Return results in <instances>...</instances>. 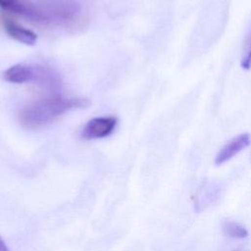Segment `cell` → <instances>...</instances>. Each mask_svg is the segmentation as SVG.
I'll list each match as a JSON object with an SVG mask.
<instances>
[{
    "label": "cell",
    "mask_w": 251,
    "mask_h": 251,
    "mask_svg": "<svg viewBox=\"0 0 251 251\" xmlns=\"http://www.w3.org/2000/svg\"><path fill=\"white\" fill-rule=\"evenodd\" d=\"M0 251H9V249L7 248V246L1 236H0Z\"/></svg>",
    "instance_id": "cell-9"
},
{
    "label": "cell",
    "mask_w": 251,
    "mask_h": 251,
    "mask_svg": "<svg viewBox=\"0 0 251 251\" xmlns=\"http://www.w3.org/2000/svg\"><path fill=\"white\" fill-rule=\"evenodd\" d=\"M89 104L84 98H69L61 95L41 98L24 107L19 114L20 124L28 129H37L53 122L64 113L83 108Z\"/></svg>",
    "instance_id": "cell-1"
},
{
    "label": "cell",
    "mask_w": 251,
    "mask_h": 251,
    "mask_svg": "<svg viewBox=\"0 0 251 251\" xmlns=\"http://www.w3.org/2000/svg\"><path fill=\"white\" fill-rule=\"evenodd\" d=\"M2 77L5 81L12 83L37 82L49 86H55L59 83L57 74L41 65H14L4 71Z\"/></svg>",
    "instance_id": "cell-2"
},
{
    "label": "cell",
    "mask_w": 251,
    "mask_h": 251,
    "mask_svg": "<svg viewBox=\"0 0 251 251\" xmlns=\"http://www.w3.org/2000/svg\"><path fill=\"white\" fill-rule=\"evenodd\" d=\"M222 231L227 237L235 239H242L248 236V230L246 227L230 220H225L222 223Z\"/></svg>",
    "instance_id": "cell-6"
},
{
    "label": "cell",
    "mask_w": 251,
    "mask_h": 251,
    "mask_svg": "<svg viewBox=\"0 0 251 251\" xmlns=\"http://www.w3.org/2000/svg\"><path fill=\"white\" fill-rule=\"evenodd\" d=\"M21 0H0V8L3 11H8L17 14Z\"/></svg>",
    "instance_id": "cell-7"
},
{
    "label": "cell",
    "mask_w": 251,
    "mask_h": 251,
    "mask_svg": "<svg viewBox=\"0 0 251 251\" xmlns=\"http://www.w3.org/2000/svg\"><path fill=\"white\" fill-rule=\"evenodd\" d=\"M1 22L4 29L9 34L10 37L17 40L18 42L24 43L25 45H33L37 40V35L30 29H27L6 15L1 16Z\"/></svg>",
    "instance_id": "cell-5"
},
{
    "label": "cell",
    "mask_w": 251,
    "mask_h": 251,
    "mask_svg": "<svg viewBox=\"0 0 251 251\" xmlns=\"http://www.w3.org/2000/svg\"><path fill=\"white\" fill-rule=\"evenodd\" d=\"M240 66L245 71L251 70V38H250L249 43L247 44V47L245 49L244 54L241 57Z\"/></svg>",
    "instance_id": "cell-8"
},
{
    "label": "cell",
    "mask_w": 251,
    "mask_h": 251,
    "mask_svg": "<svg viewBox=\"0 0 251 251\" xmlns=\"http://www.w3.org/2000/svg\"><path fill=\"white\" fill-rule=\"evenodd\" d=\"M117 118L115 117H97L88 121L81 129L80 136L85 140H93L107 137L110 135L117 126Z\"/></svg>",
    "instance_id": "cell-3"
},
{
    "label": "cell",
    "mask_w": 251,
    "mask_h": 251,
    "mask_svg": "<svg viewBox=\"0 0 251 251\" xmlns=\"http://www.w3.org/2000/svg\"><path fill=\"white\" fill-rule=\"evenodd\" d=\"M251 143V135L248 132H243L235 135L229 139L217 153L215 157V165L221 166L233 157L238 155L241 151L247 148Z\"/></svg>",
    "instance_id": "cell-4"
}]
</instances>
